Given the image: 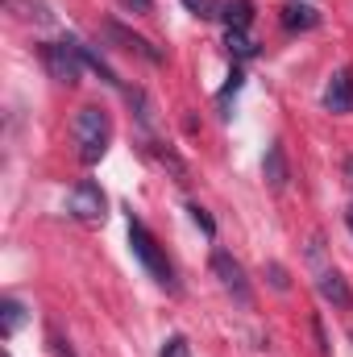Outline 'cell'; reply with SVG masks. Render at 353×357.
<instances>
[{"mask_svg":"<svg viewBox=\"0 0 353 357\" xmlns=\"http://www.w3.org/2000/svg\"><path fill=\"white\" fill-rule=\"evenodd\" d=\"M129 250H133V258L142 262V266L150 270V278L158 282V287H167L171 295L179 291V282H175V266L167 262V254H163V245H158V237L129 212Z\"/></svg>","mask_w":353,"mask_h":357,"instance_id":"obj_1","label":"cell"},{"mask_svg":"<svg viewBox=\"0 0 353 357\" xmlns=\"http://www.w3.org/2000/svg\"><path fill=\"white\" fill-rule=\"evenodd\" d=\"M75 146H80V162L84 167H96L100 158H104V150H108V142H112V121H108V112L104 108H96V104H84L80 112H75Z\"/></svg>","mask_w":353,"mask_h":357,"instance_id":"obj_2","label":"cell"},{"mask_svg":"<svg viewBox=\"0 0 353 357\" xmlns=\"http://www.w3.org/2000/svg\"><path fill=\"white\" fill-rule=\"evenodd\" d=\"M208 266H212V274L220 278V287L241 303V307H250L254 303V291H250V278H246V266L229 254V250H212V258H208Z\"/></svg>","mask_w":353,"mask_h":357,"instance_id":"obj_3","label":"cell"},{"mask_svg":"<svg viewBox=\"0 0 353 357\" xmlns=\"http://www.w3.org/2000/svg\"><path fill=\"white\" fill-rule=\"evenodd\" d=\"M42 63H46V71L59 79V84H80V75H84V59H80V50H75V42L67 38V42H46L42 46Z\"/></svg>","mask_w":353,"mask_h":357,"instance_id":"obj_4","label":"cell"},{"mask_svg":"<svg viewBox=\"0 0 353 357\" xmlns=\"http://www.w3.org/2000/svg\"><path fill=\"white\" fill-rule=\"evenodd\" d=\"M104 208H108V199H104L100 183L84 178V183H75V187H71V216H75V220L96 225V220H104Z\"/></svg>","mask_w":353,"mask_h":357,"instance_id":"obj_5","label":"cell"},{"mask_svg":"<svg viewBox=\"0 0 353 357\" xmlns=\"http://www.w3.org/2000/svg\"><path fill=\"white\" fill-rule=\"evenodd\" d=\"M324 108L329 112H353V67H341L329 88H324Z\"/></svg>","mask_w":353,"mask_h":357,"instance_id":"obj_6","label":"cell"},{"mask_svg":"<svg viewBox=\"0 0 353 357\" xmlns=\"http://www.w3.org/2000/svg\"><path fill=\"white\" fill-rule=\"evenodd\" d=\"M254 13V0H212V17H220L225 29H250Z\"/></svg>","mask_w":353,"mask_h":357,"instance_id":"obj_7","label":"cell"},{"mask_svg":"<svg viewBox=\"0 0 353 357\" xmlns=\"http://www.w3.org/2000/svg\"><path fill=\"white\" fill-rule=\"evenodd\" d=\"M262 178H266V187H270V191H283V187H287L291 167H287V150H283V142H270V146H266Z\"/></svg>","mask_w":353,"mask_h":357,"instance_id":"obj_8","label":"cell"},{"mask_svg":"<svg viewBox=\"0 0 353 357\" xmlns=\"http://www.w3.org/2000/svg\"><path fill=\"white\" fill-rule=\"evenodd\" d=\"M142 150H146V154H150V158H154L163 171H171V175H175V183H191V171H187V162L179 158L171 146H163V142H146Z\"/></svg>","mask_w":353,"mask_h":357,"instance_id":"obj_9","label":"cell"},{"mask_svg":"<svg viewBox=\"0 0 353 357\" xmlns=\"http://www.w3.org/2000/svg\"><path fill=\"white\" fill-rule=\"evenodd\" d=\"M316 287H320V295H324L333 307H353V291H350V282H345V274H337V270H324Z\"/></svg>","mask_w":353,"mask_h":357,"instance_id":"obj_10","label":"cell"},{"mask_svg":"<svg viewBox=\"0 0 353 357\" xmlns=\"http://www.w3.org/2000/svg\"><path fill=\"white\" fill-rule=\"evenodd\" d=\"M108 38H117L125 50H133V54H142L146 63H163V50H154L146 38H137V33H129L125 25H117V21H108Z\"/></svg>","mask_w":353,"mask_h":357,"instance_id":"obj_11","label":"cell"},{"mask_svg":"<svg viewBox=\"0 0 353 357\" xmlns=\"http://www.w3.org/2000/svg\"><path fill=\"white\" fill-rule=\"evenodd\" d=\"M278 21H283L287 29H316V25H320V13H316L312 4H299V0H291V4H283Z\"/></svg>","mask_w":353,"mask_h":357,"instance_id":"obj_12","label":"cell"},{"mask_svg":"<svg viewBox=\"0 0 353 357\" xmlns=\"http://www.w3.org/2000/svg\"><path fill=\"white\" fill-rule=\"evenodd\" d=\"M71 42H75V38H71ZM75 50H80V59H84V67H91V71H96V75H100V79H104L108 88H121V79H117V71H112V67H108V63H104V59H100V54H96L91 46H84V42H75Z\"/></svg>","mask_w":353,"mask_h":357,"instance_id":"obj_13","label":"cell"},{"mask_svg":"<svg viewBox=\"0 0 353 357\" xmlns=\"http://www.w3.org/2000/svg\"><path fill=\"white\" fill-rule=\"evenodd\" d=\"M21 320H25V307L17 299H0V333H4V341L21 328Z\"/></svg>","mask_w":353,"mask_h":357,"instance_id":"obj_14","label":"cell"},{"mask_svg":"<svg viewBox=\"0 0 353 357\" xmlns=\"http://www.w3.org/2000/svg\"><path fill=\"white\" fill-rule=\"evenodd\" d=\"M225 46H229V54H237V59H254V54H258V46L250 42L246 29H229V33H225Z\"/></svg>","mask_w":353,"mask_h":357,"instance_id":"obj_15","label":"cell"},{"mask_svg":"<svg viewBox=\"0 0 353 357\" xmlns=\"http://www.w3.org/2000/svg\"><path fill=\"white\" fill-rule=\"evenodd\" d=\"M187 212H191V220L200 225V233H204V237H216V220L208 216V208H200V204H187Z\"/></svg>","mask_w":353,"mask_h":357,"instance_id":"obj_16","label":"cell"},{"mask_svg":"<svg viewBox=\"0 0 353 357\" xmlns=\"http://www.w3.org/2000/svg\"><path fill=\"white\" fill-rule=\"evenodd\" d=\"M158 357H191L187 337H167V341H163V349H158Z\"/></svg>","mask_w":353,"mask_h":357,"instance_id":"obj_17","label":"cell"},{"mask_svg":"<svg viewBox=\"0 0 353 357\" xmlns=\"http://www.w3.org/2000/svg\"><path fill=\"white\" fill-rule=\"evenodd\" d=\"M266 274H270V287H274V291H287V287H291L287 270L278 266V262H270V266H266Z\"/></svg>","mask_w":353,"mask_h":357,"instance_id":"obj_18","label":"cell"},{"mask_svg":"<svg viewBox=\"0 0 353 357\" xmlns=\"http://www.w3.org/2000/svg\"><path fill=\"white\" fill-rule=\"evenodd\" d=\"M241 79H246V75H241V71L233 67V75H229V84L220 88V104H229V96H237V91H241Z\"/></svg>","mask_w":353,"mask_h":357,"instance_id":"obj_19","label":"cell"},{"mask_svg":"<svg viewBox=\"0 0 353 357\" xmlns=\"http://www.w3.org/2000/svg\"><path fill=\"white\" fill-rule=\"evenodd\" d=\"M121 8H129V13H137V17H146V13H154V0H117Z\"/></svg>","mask_w":353,"mask_h":357,"instance_id":"obj_20","label":"cell"},{"mask_svg":"<svg viewBox=\"0 0 353 357\" xmlns=\"http://www.w3.org/2000/svg\"><path fill=\"white\" fill-rule=\"evenodd\" d=\"M50 349H54L59 357H75V349H71V341H63L59 333H50Z\"/></svg>","mask_w":353,"mask_h":357,"instance_id":"obj_21","label":"cell"},{"mask_svg":"<svg viewBox=\"0 0 353 357\" xmlns=\"http://www.w3.org/2000/svg\"><path fill=\"white\" fill-rule=\"evenodd\" d=\"M312 333H316V345H320V354H329V337H324V324H320V316H312Z\"/></svg>","mask_w":353,"mask_h":357,"instance_id":"obj_22","label":"cell"},{"mask_svg":"<svg viewBox=\"0 0 353 357\" xmlns=\"http://www.w3.org/2000/svg\"><path fill=\"white\" fill-rule=\"evenodd\" d=\"M195 17H212V0H183Z\"/></svg>","mask_w":353,"mask_h":357,"instance_id":"obj_23","label":"cell"},{"mask_svg":"<svg viewBox=\"0 0 353 357\" xmlns=\"http://www.w3.org/2000/svg\"><path fill=\"white\" fill-rule=\"evenodd\" d=\"M345 175H350V183H353V154L345 158Z\"/></svg>","mask_w":353,"mask_h":357,"instance_id":"obj_24","label":"cell"},{"mask_svg":"<svg viewBox=\"0 0 353 357\" xmlns=\"http://www.w3.org/2000/svg\"><path fill=\"white\" fill-rule=\"evenodd\" d=\"M345 229H350V233H353V208H350V212H345Z\"/></svg>","mask_w":353,"mask_h":357,"instance_id":"obj_25","label":"cell"},{"mask_svg":"<svg viewBox=\"0 0 353 357\" xmlns=\"http://www.w3.org/2000/svg\"><path fill=\"white\" fill-rule=\"evenodd\" d=\"M0 357H13V354H8V349H4V354H0Z\"/></svg>","mask_w":353,"mask_h":357,"instance_id":"obj_26","label":"cell"}]
</instances>
